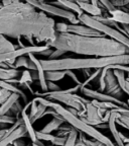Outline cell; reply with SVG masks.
<instances>
[{
    "instance_id": "obj_36",
    "label": "cell",
    "mask_w": 129,
    "mask_h": 146,
    "mask_svg": "<svg viewBox=\"0 0 129 146\" xmlns=\"http://www.w3.org/2000/svg\"><path fill=\"white\" fill-rule=\"evenodd\" d=\"M36 137H37V139L41 140V141H46V142H50V143H52L54 140V138H56V135L46 134V133H43V132H41V131H36Z\"/></svg>"
},
{
    "instance_id": "obj_39",
    "label": "cell",
    "mask_w": 129,
    "mask_h": 146,
    "mask_svg": "<svg viewBox=\"0 0 129 146\" xmlns=\"http://www.w3.org/2000/svg\"><path fill=\"white\" fill-rule=\"evenodd\" d=\"M111 2L117 9H123L129 5V0H113Z\"/></svg>"
},
{
    "instance_id": "obj_28",
    "label": "cell",
    "mask_w": 129,
    "mask_h": 146,
    "mask_svg": "<svg viewBox=\"0 0 129 146\" xmlns=\"http://www.w3.org/2000/svg\"><path fill=\"white\" fill-rule=\"evenodd\" d=\"M65 76H67L66 71H59V70L45 71V78H46V81H50V82L60 81V80L63 79Z\"/></svg>"
},
{
    "instance_id": "obj_35",
    "label": "cell",
    "mask_w": 129,
    "mask_h": 146,
    "mask_svg": "<svg viewBox=\"0 0 129 146\" xmlns=\"http://www.w3.org/2000/svg\"><path fill=\"white\" fill-rule=\"evenodd\" d=\"M101 72H102V69H95V70L92 72V74H91L90 77H89L88 79H86L84 82H83V83H82L80 90H81V89H83V88H85V87H88L89 83H90V82H92L93 80H95L97 77H99L100 74H101Z\"/></svg>"
},
{
    "instance_id": "obj_23",
    "label": "cell",
    "mask_w": 129,
    "mask_h": 146,
    "mask_svg": "<svg viewBox=\"0 0 129 146\" xmlns=\"http://www.w3.org/2000/svg\"><path fill=\"white\" fill-rule=\"evenodd\" d=\"M25 68L26 70H30V71H37L36 69L35 64L31 61L29 57H19L15 62V65H14V69H18V68Z\"/></svg>"
},
{
    "instance_id": "obj_14",
    "label": "cell",
    "mask_w": 129,
    "mask_h": 146,
    "mask_svg": "<svg viewBox=\"0 0 129 146\" xmlns=\"http://www.w3.org/2000/svg\"><path fill=\"white\" fill-rule=\"evenodd\" d=\"M28 57H29L30 59H31V61L35 64L36 69H37V73H39V86H41V90H43V92H46V91H48V81H46V78H45V71L41 63V59H37L33 54H29L28 55Z\"/></svg>"
},
{
    "instance_id": "obj_13",
    "label": "cell",
    "mask_w": 129,
    "mask_h": 146,
    "mask_svg": "<svg viewBox=\"0 0 129 146\" xmlns=\"http://www.w3.org/2000/svg\"><path fill=\"white\" fill-rule=\"evenodd\" d=\"M27 136H28V132H27L24 124H22L21 126L16 128L14 131H12L9 135H7L3 139L0 140V146H8L10 144H13L16 140L22 139V138Z\"/></svg>"
},
{
    "instance_id": "obj_32",
    "label": "cell",
    "mask_w": 129,
    "mask_h": 146,
    "mask_svg": "<svg viewBox=\"0 0 129 146\" xmlns=\"http://www.w3.org/2000/svg\"><path fill=\"white\" fill-rule=\"evenodd\" d=\"M107 72H108V69L105 67V68L102 69V72L100 74V76L98 78V81H99V91H102V92H105L106 90V75Z\"/></svg>"
},
{
    "instance_id": "obj_33",
    "label": "cell",
    "mask_w": 129,
    "mask_h": 146,
    "mask_svg": "<svg viewBox=\"0 0 129 146\" xmlns=\"http://www.w3.org/2000/svg\"><path fill=\"white\" fill-rule=\"evenodd\" d=\"M73 130H75L70 124H67V125H63L59 130L57 131V136L59 137H68L69 135L72 133Z\"/></svg>"
},
{
    "instance_id": "obj_22",
    "label": "cell",
    "mask_w": 129,
    "mask_h": 146,
    "mask_svg": "<svg viewBox=\"0 0 129 146\" xmlns=\"http://www.w3.org/2000/svg\"><path fill=\"white\" fill-rule=\"evenodd\" d=\"M110 16L115 23L119 25H129V12H126L122 9H115L110 13Z\"/></svg>"
},
{
    "instance_id": "obj_49",
    "label": "cell",
    "mask_w": 129,
    "mask_h": 146,
    "mask_svg": "<svg viewBox=\"0 0 129 146\" xmlns=\"http://www.w3.org/2000/svg\"><path fill=\"white\" fill-rule=\"evenodd\" d=\"M31 146H39V145H37V144H35V143H32Z\"/></svg>"
},
{
    "instance_id": "obj_25",
    "label": "cell",
    "mask_w": 129,
    "mask_h": 146,
    "mask_svg": "<svg viewBox=\"0 0 129 146\" xmlns=\"http://www.w3.org/2000/svg\"><path fill=\"white\" fill-rule=\"evenodd\" d=\"M19 98H20V96H18V94H12L11 96H10L4 104L1 105V108H0V116H4V115H6L7 113L11 110V108L14 106V104L19 100Z\"/></svg>"
},
{
    "instance_id": "obj_41",
    "label": "cell",
    "mask_w": 129,
    "mask_h": 146,
    "mask_svg": "<svg viewBox=\"0 0 129 146\" xmlns=\"http://www.w3.org/2000/svg\"><path fill=\"white\" fill-rule=\"evenodd\" d=\"M66 74H67V76H69V77H70L71 79L73 80V81L75 82L76 85H80V86H81L83 82L80 81L79 78H78V76L76 75V73H74V71H73V70H67L66 71Z\"/></svg>"
},
{
    "instance_id": "obj_8",
    "label": "cell",
    "mask_w": 129,
    "mask_h": 146,
    "mask_svg": "<svg viewBox=\"0 0 129 146\" xmlns=\"http://www.w3.org/2000/svg\"><path fill=\"white\" fill-rule=\"evenodd\" d=\"M50 48L48 45H41V46H25L23 48H19L12 53L0 55V62H7L9 60H16L19 57H22L24 55L29 54H41V52L45 51L46 49Z\"/></svg>"
},
{
    "instance_id": "obj_38",
    "label": "cell",
    "mask_w": 129,
    "mask_h": 146,
    "mask_svg": "<svg viewBox=\"0 0 129 146\" xmlns=\"http://www.w3.org/2000/svg\"><path fill=\"white\" fill-rule=\"evenodd\" d=\"M11 94H12L11 92L8 91L7 89H4V88L0 89V104H1V105L4 104L5 102L11 96Z\"/></svg>"
},
{
    "instance_id": "obj_6",
    "label": "cell",
    "mask_w": 129,
    "mask_h": 146,
    "mask_svg": "<svg viewBox=\"0 0 129 146\" xmlns=\"http://www.w3.org/2000/svg\"><path fill=\"white\" fill-rule=\"evenodd\" d=\"M27 2L30 3L36 9H39V11L45 12L48 15L65 18L70 23V25H81V21L75 13L64 8H61L59 6H56L52 2L48 3L45 1H43V0H27Z\"/></svg>"
},
{
    "instance_id": "obj_11",
    "label": "cell",
    "mask_w": 129,
    "mask_h": 146,
    "mask_svg": "<svg viewBox=\"0 0 129 146\" xmlns=\"http://www.w3.org/2000/svg\"><path fill=\"white\" fill-rule=\"evenodd\" d=\"M105 94L114 96L118 100H121V98L124 94L120 85L118 83L117 77L114 74V70L108 69V72H107L106 75V90H105Z\"/></svg>"
},
{
    "instance_id": "obj_48",
    "label": "cell",
    "mask_w": 129,
    "mask_h": 146,
    "mask_svg": "<svg viewBox=\"0 0 129 146\" xmlns=\"http://www.w3.org/2000/svg\"><path fill=\"white\" fill-rule=\"evenodd\" d=\"M82 71L84 72V76L86 77V79H88V78L91 76V74H92V72H91V69H84V70H82Z\"/></svg>"
},
{
    "instance_id": "obj_45",
    "label": "cell",
    "mask_w": 129,
    "mask_h": 146,
    "mask_svg": "<svg viewBox=\"0 0 129 146\" xmlns=\"http://www.w3.org/2000/svg\"><path fill=\"white\" fill-rule=\"evenodd\" d=\"M54 49L50 47V48L46 49V50H45V51H43V52H41L39 55H41V56H43V57H46V58H48V59H50V56H52V53H54Z\"/></svg>"
},
{
    "instance_id": "obj_37",
    "label": "cell",
    "mask_w": 129,
    "mask_h": 146,
    "mask_svg": "<svg viewBox=\"0 0 129 146\" xmlns=\"http://www.w3.org/2000/svg\"><path fill=\"white\" fill-rule=\"evenodd\" d=\"M39 112V104L36 103L35 100H31V107L29 109V113H28V116H29V119L31 120L36 114Z\"/></svg>"
},
{
    "instance_id": "obj_47",
    "label": "cell",
    "mask_w": 129,
    "mask_h": 146,
    "mask_svg": "<svg viewBox=\"0 0 129 146\" xmlns=\"http://www.w3.org/2000/svg\"><path fill=\"white\" fill-rule=\"evenodd\" d=\"M121 25V27L123 29V31H124V33H125V36H127L129 39V25ZM124 35V34H123Z\"/></svg>"
},
{
    "instance_id": "obj_21",
    "label": "cell",
    "mask_w": 129,
    "mask_h": 146,
    "mask_svg": "<svg viewBox=\"0 0 129 146\" xmlns=\"http://www.w3.org/2000/svg\"><path fill=\"white\" fill-rule=\"evenodd\" d=\"M0 86H1V88H4V89H7L8 91H10L11 94H18V96H20L21 98H22L23 103H24V106L27 105V104L29 103L28 102V100H27V96L26 94L23 92L22 89H20L19 87H17L15 84H11V83H8V82L6 81H0Z\"/></svg>"
},
{
    "instance_id": "obj_40",
    "label": "cell",
    "mask_w": 129,
    "mask_h": 146,
    "mask_svg": "<svg viewBox=\"0 0 129 146\" xmlns=\"http://www.w3.org/2000/svg\"><path fill=\"white\" fill-rule=\"evenodd\" d=\"M68 27H69L68 23H58L57 25H56V31H57V33H59V34H67V33H68Z\"/></svg>"
},
{
    "instance_id": "obj_19",
    "label": "cell",
    "mask_w": 129,
    "mask_h": 146,
    "mask_svg": "<svg viewBox=\"0 0 129 146\" xmlns=\"http://www.w3.org/2000/svg\"><path fill=\"white\" fill-rule=\"evenodd\" d=\"M21 118L23 120V124H24L25 128H26L27 132H28V137L30 138V140L32 141V143H36L37 142V137H36V130H34L32 123L30 121L29 116H28V113L22 112L21 113Z\"/></svg>"
},
{
    "instance_id": "obj_12",
    "label": "cell",
    "mask_w": 129,
    "mask_h": 146,
    "mask_svg": "<svg viewBox=\"0 0 129 146\" xmlns=\"http://www.w3.org/2000/svg\"><path fill=\"white\" fill-rule=\"evenodd\" d=\"M68 33L81 36H105L101 33L91 29L85 25H69Z\"/></svg>"
},
{
    "instance_id": "obj_20",
    "label": "cell",
    "mask_w": 129,
    "mask_h": 146,
    "mask_svg": "<svg viewBox=\"0 0 129 146\" xmlns=\"http://www.w3.org/2000/svg\"><path fill=\"white\" fill-rule=\"evenodd\" d=\"M19 48H20L19 46L14 45V44L11 43V42L8 40V38H6L5 36H3V35L0 36V55L12 53Z\"/></svg>"
},
{
    "instance_id": "obj_15",
    "label": "cell",
    "mask_w": 129,
    "mask_h": 146,
    "mask_svg": "<svg viewBox=\"0 0 129 146\" xmlns=\"http://www.w3.org/2000/svg\"><path fill=\"white\" fill-rule=\"evenodd\" d=\"M116 118H117V112L115 110H112L111 111V116L108 121V125H109V130L111 132L112 136H113L114 140H115V143L117 144V146H125L124 143L121 140L120 137V133L117 129V122H116Z\"/></svg>"
},
{
    "instance_id": "obj_43",
    "label": "cell",
    "mask_w": 129,
    "mask_h": 146,
    "mask_svg": "<svg viewBox=\"0 0 129 146\" xmlns=\"http://www.w3.org/2000/svg\"><path fill=\"white\" fill-rule=\"evenodd\" d=\"M67 138H68V137H67ZM67 138L66 137H59L56 135V138H54V140L52 142V144L54 146H64L66 144Z\"/></svg>"
},
{
    "instance_id": "obj_17",
    "label": "cell",
    "mask_w": 129,
    "mask_h": 146,
    "mask_svg": "<svg viewBox=\"0 0 129 146\" xmlns=\"http://www.w3.org/2000/svg\"><path fill=\"white\" fill-rule=\"evenodd\" d=\"M56 6H59L61 8L66 9L69 11L75 13L77 16H81L84 14L83 10L81 9V7L79 6L77 2H73V1H57V2H52Z\"/></svg>"
},
{
    "instance_id": "obj_46",
    "label": "cell",
    "mask_w": 129,
    "mask_h": 146,
    "mask_svg": "<svg viewBox=\"0 0 129 146\" xmlns=\"http://www.w3.org/2000/svg\"><path fill=\"white\" fill-rule=\"evenodd\" d=\"M14 145L15 146H28V144L25 142V140H23V139H18V140H16L15 142H14Z\"/></svg>"
},
{
    "instance_id": "obj_3",
    "label": "cell",
    "mask_w": 129,
    "mask_h": 146,
    "mask_svg": "<svg viewBox=\"0 0 129 146\" xmlns=\"http://www.w3.org/2000/svg\"><path fill=\"white\" fill-rule=\"evenodd\" d=\"M129 54L106 58H61L58 60L41 59L45 71L84 70V69H103L110 65H128Z\"/></svg>"
},
{
    "instance_id": "obj_4",
    "label": "cell",
    "mask_w": 129,
    "mask_h": 146,
    "mask_svg": "<svg viewBox=\"0 0 129 146\" xmlns=\"http://www.w3.org/2000/svg\"><path fill=\"white\" fill-rule=\"evenodd\" d=\"M52 109L56 110V111L65 119V121L68 124H70V125L72 126L74 129H76L79 133H83V134L91 137L92 139L97 140V141L105 144L106 146H117V144L113 143V141H111L108 137L105 136V135L100 132L99 130H97V128L89 125V124H87L85 121H83L81 118L71 114L68 111V109L65 108L64 106H62L61 104L56 102V104H54V106L52 107Z\"/></svg>"
},
{
    "instance_id": "obj_53",
    "label": "cell",
    "mask_w": 129,
    "mask_h": 146,
    "mask_svg": "<svg viewBox=\"0 0 129 146\" xmlns=\"http://www.w3.org/2000/svg\"><path fill=\"white\" fill-rule=\"evenodd\" d=\"M128 65H129V61H128Z\"/></svg>"
},
{
    "instance_id": "obj_7",
    "label": "cell",
    "mask_w": 129,
    "mask_h": 146,
    "mask_svg": "<svg viewBox=\"0 0 129 146\" xmlns=\"http://www.w3.org/2000/svg\"><path fill=\"white\" fill-rule=\"evenodd\" d=\"M48 100L57 102L59 104H64L68 106V108L78 110L80 113H86V106L90 103V100L85 98L78 96L76 94H62V96H48Z\"/></svg>"
},
{
    "instance_id": "obj_5",
    "label": "cell",
    "mask_w": 129,
    "mask_h": 146,
    "mask_svg": "<svg viewBox=\"0 0 129 146\" xmlns=\"http://www.w3.org/2000/svg\"><path fill=\"white\" fill-rule=\"evenodd\" d=\"M78 18L80 19L82 25H85L87 27H91V29H93V30L97 31V32L101 33L105 36H107L109 39L114 40V41L118 42V43L122 44V45H124L125 47H127L129 49V39L118 30L96 21L94 17H92V16L88 15L86 13H84L81 16H78Z\"/></svg>"
},
{
    "instance_id": "obj_18",
    "label": "cell",
    "mask_w": 129,
    "mask_h": 146,
    "mask_svg": "<svg viewBox=\"0 0 129 146\" xmlns=\"http://www.w3.org/2000/svg\"><path fill=\"white\" fill-rule=\"evenodd\" d=\"M66 123L65 119L63 117H60V118H52V121L48 122L45 127L41 129V132L46 133V134H52L54 131H58L64 124Z\"/></svg>"
},
{
    "instance_id": "obj_10",
    "label": "cell",
    "mask_w": 129,
    "mask_h": 146,
    "mask_svg": "<svg viewBox=\"0 0 129 146\" xmlns=\"http://www.w3.org/2000/svg\"><path fill=\"white\" fill-rule=\"evenodd\" d=\"M81 92L84 94L86 98H91L92 100H98V102H109V103H114L116 105L120 106V107L126 108L129 109L128 105H127L126 102H123L121 100H118V98H114V96H109V94L102 92V91L95 90V89H91L89 87H85V88L81 89Z\"/></svg>"
},
{
    "instance_id": "obj_42",
    "label": "cell",
    "mask_w": 129,
    "mask_h": 146,
    "mask_svg": "<svg viewBox=\"0 0 129 146\" xmlns=\"http://www.w3.org/2000/svg\"><path fill=\"white\" fill-rule=\"evenodd\" d=\"M65 54H67V52H65V51H63V50H59V49H54V53L52 54V56L50 57V59H48V60H58V59H61L60 57L64 56Z\"/></svg>"
},
{
    "instance_id": "obj_16",
    "label": "cell",
    "mask_w": 129,
    "mask_h": 146,
    "mask_svg": "<svg viewBox=\"0 0 129 146\" xmlns=\"http://www.w3.org/2000/svg\"><path fill=\"white\" fill-rule=\"evenodd\" d=\"M79 4V6L81 7V9L83 10V12L88 15L92 16V17H97V16L103 15V10L100 8L97 5L92 4L89 1L86 0H81V1H76Z\"/></svg>"
},
{
    "instance_id": "obj_24",
    "label": "cell",
    "mask_w": 129,
    "mask_h": 146,
    "mask_svg": "<svg viewBox=\"0 0 129 146\" xmlns=\"http://www.w3.org/2000/svg\"><path fill=\"white\" fill-rule=\"evenodd\" d=\"M20 71L18 69H13V68H1L0 69V78L2 81H8V80L12 79H17V77L20 74Z\"/></svg>"
},
{
    "instance_id": "obj_52",
    "label": "cell",
    "mask_w": 129,
    "mask_h": 146,
    "mask_svg": "<svg viewBox=\"0 0 129 146\" xmlns=\"http://www.w3.org/2000/svg\"><path fill=\"white\" fill-rule=\"evenodd\" d=\"M125 146H129V143H128V144H126V145H125Z\"/></svg>"
},
{
    "instance_id": "obj_51",
    "label": "cell",
    "mask_w": 129,
    "mask_h": 146,
    "mask_svg": "<svg viewBox=\"0 0 129 146\" xmlns=\"http://www.w3.org/2000/svg\"><path fill=\"white\" fill-rule=\"evenodd\" d=\"M8 146H15L14 144H10V145H8Z\"/></svg>"
},
{
    "instance_id": "obj_44",
    "label": "cell",
    "mask_w": 129,
    "mask_h": 146,
    "mask_svg": "<svg viewBox=\"0 0 129 146\" xmlns=\"http://www.w3.org/2000/svg\"><path fill=\"white\" fill-rule=\"evenodd\" d=\"M48 91L61 90V87H60L59 85H57L54 82H50V81H48Z\"/></svg>"
},
{
    "instance_id": "obj_30",
    "label": "cell",
    "mask_w": 129,
    "mask_h": 146,
    "mask_svg": "<svg viewBox=\"0 0 129 146\" xmlns=\"http://www.w3.org/2000/svg\"><path fill=\"white\" fill-rule=\"evenodd\" d=\"M26 83H29V84H32L33 83V79H32V75H31V71L30 70H23L21 72L20 78H19V85L23 86Z\"/></svg>"
},
{
    "instance_id": "obj_26",
    "label": "cell",
    "mask_w": 129,
    "mask_h": 146,
    "mask_svg": "<svg viewBox=\"0 0 129 146\" xmlns=\"http://www.w3.org/2000/svg\"><path fill=\"white\" fill-rule=\"evenodd\" d=\"M114 74L117 77L118 83L120 85L121 89L123 90L124 94H126L129 96V81H127L126 76H125V72L120 70H114Z\"/></svg>"
},
{
    "instance_id": "obj_27",
    "label": "cell",
    "mask_w": 129,
    "mask_h": 146,
    "mask_svg": "<svg viewBox=\"0 0 129 146\" xmlns=\"http://www.w3.org/2000/svg\"><path fill=\"white\" fill-rule=\"evenodd\" d=\"M76 146H106L105 144L97 141L94 139H88L86 135L83 133H79V138H78L77 145Z\"/></svg>"
},
{
    "instance_id": "obj_29",
    "label": "cell",
    "mask_w": 129,
    "mask_h": 146,
    "mask_svg": "<svg viewBox=\"0 0 129 146\" xmlns=\"http://www.w3.org/2000/svg\"><path fill=\"white\" fill-rule=\"evenodd\" d=\"M116 112H117V111H116ZM116 122H117V125H119V126H121V127L127 129V130H129V111L126 113H122V114L117 112Z\"/></svg>"
},
{
    "instance_id": "obj_2",
    "label": "cell",
    "mask_w": 129,
    "mask_h": 146,
    "mask_svg": "<svg viewBox=\"0 0 129 146\" xmlns=\"http://www.w3.org/2000/svg\"><path fill=\"white\" fill-rule=\"evenodd\" d=\"M48 46L65 52L95 58H106L129 54V49L107 36H81L70 33L59 34Z\"/></svg>"
},
{
    "instance_id": "obj_9",
    "label": "cell",
    "mask_w": 129,
    "mask_h": 146,
    "mask_svg": "<svg viewBox=\"0 0 129 146\" xmlns=\"http://www.w3.org/2000/svg\"><path fill=\"white\" fill-rule=\"evenodd\" d=\"M106 113V110L98 109L90 102L86 106V114L83 117H81V119L83 121L86 122L87 124H89V125L96 127V126L100 125V124L106 123L104 120Z\"/></svg>"
},
{
    "instance_id": "obj_1",
    "label": "cell",
    "mask_w": 129,
    "mask_h": 146,
    "mask_svg": "<svg viewBox=\"0 0 129 146\" xmlns=\"http://www.w3.org/2000/svg\"><path fill=\"white\" fill-rule=\"evenodd\" d=\"M0 34L6 38H33L48 45L57 36L54 18L27 1L3 0L0 3Z\"/></svg>"
},
{
    "instance_id": "obj_34",
    "label": "cell",
    "mask_w": 129,
    "mask_h": 146,
    "mask_svg": "<svg viewBox=\"0 0 129 146\" xmlns=\"http://www.w3.org/2000/svg\"><path fill=\"white\" fill-rule=\"evenodd\" d=\"M78 138H79V132L75 129V130H73L72 133L68 136L66 144L64 146H76L77 145Z\"/></svg>"
},
{
    "instance_id": "obj_31",
    "label": "cell",
    "mask_w": 129,
    "mask_h": 146,
    "mask_svg": "<svg viewBox=\"0 0 129 146\" xmlns=\"http://www.w3.org/2000/svg\"><path fill=\"white\" fill-rule=\"evenodd\" d=\"M19 119V118H18ZM17 118L12 116H9V115H4V116H0V125H1V129H5V126L6 125H14V124L17 122ZM0 129V130H1Z\"/></svg>"
},
{
    "instance_id": "obj_50",
    "label": "cell",
    "mask_w": 129,
    "mask_h": 146,
    "mask_svg": "<svg viewBox=\"0 0 129 146\" xmlns=\"http://www.w3.org/2000/svg\"><path fill=\"white\" fill-rule=\"evenodd\" d=\"M126 103H127V105H128V107H129V100H127Z\"/></svg>"
}]
</instances>
